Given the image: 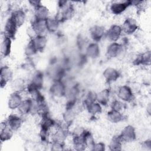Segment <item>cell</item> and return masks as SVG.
<instances>
[{"label":"cell","instance_id":"obj_1","mask_svg":"<svg viewBox=\"0 0 151 151\" xmlns=\"http://www.w3.org/2000/svg\"><path fill=\"white\" fill-rule=\"evenodd\" d=\"M122 32L121 26L116 24L112 25L109 29L106 31L105 37L111 42H116L121 37Z\"/></svg>","mask_w":151,"mask_h":151},{"label":"cell","instance_id":"obj_2","mask_svg":"<svg viewBox=\"0 0 151 151\" xmlns=\"http://www.w3.org/2000/svg\"><path fill=\"white\" fill-rule=\"evenodd\" d=\"M119 136L123 142L129 143L133 142L136 138V133L134 127L131 125L125 126L121 131Z\"/></svg>","mask_w":151,"mask_h":151},{"label":"cell","instance_id":"obj_3","mask_svg":"<svg viewBox=\"0 0 151 151\" xmlns=\"http://www.w3.org/2000/svg\"><path fill=\"white\" fill-rule=\"evenodd\" d=\"M123 51L122 44L117 42H111L107 47L106 55L108 58H114L119 57Z\"/></svg>","mask_w":151,"mask_h":151},{"label":"cell","instance_id":"obj_4","mask_svg":"<svg viewBox=\"0 0 151 151\" xmlns=\"http://www.w3.org/2000/svg\"><path fill=\"white\" fill-rule=\"evenodd\" d=\"M66 86L61 80H55L50 87V92L55 97H61L65 96Z\"/></svg>","mask_w":151,"mask_h":151},{"label":"cell","instance_id":"obj_5","mask_svg":"<svg viewBox=\"0 0 151 151\" xmlns=\"http://www.w3.org/2000/svg\"><path fill=\"white\" fill-rule=\"evenodd\" d=\"M119 99L124 102H130L134 99V94L131 88L126 85L120 86L117 90Z\"/></svg>","mask_w":151,"mask_h":151},{"label":"cell","instance_id":"obj_6","mask_svg":"<svg viewBox=\"0 0 151 151\" xmlns=\"http://www.w3.org/2000/svg\"><path fill=\"white\" fill-rule=\"evenodd\" d=\"M18 27L15 22L13 17L11 15L6 20L4 27V34L12 40L15 37Z\"/></svg>","mask_w":151,"mask_h":151},{"label":"cell","instance_id":"obj_7","mask_svg":"<svg viewBox=\"0 0 151 151\" xmlns=\"http://www.w3.org/2000/svg\"><path fill=\"white\" fill-rule=\"evenodd\" d=\"M122 31L127 35H131L136 32L138 29L137 21L132 18H127L123 22L121 27Z\"/></svg>","mask_w":151,"mask_h":151},{"label":"cell","instance_id":"obj_8","mask_svg":"<svg viewBox=\"0 0 151 151\" xmlns=\"http://www.w3.org/2000/svg\"><path fill=\"white\" fill-rule=\"evenodd\" d=\"M106 31L104 27L101 25H96L93 26L90 29V35L91 39L94 42H98L100 41L102 38L105 37Z\"/></svg>","mask_w":151,"mask_h":151},{"label":"cell","instance_id":"obj_9","mask_svg":"<svg viewBox=\"0 0 151 151\" xmlns=\"http://www.w3.org/2000/svg\"><path fill=\"white\" fill-rule=\"evenodd\" d=\"M30 27L36 35H44V33L47 31L46 20H41L34 18L31 22Z\"/></svg>","mask_w":151,"mask_h":151},{"label":"cell","instance_id":"obj_10","mask_svg":"<svg viewBox=\"0 0 151 151\" xmlns=\"http://www.w3.org/2000/svg\"><path fill=\"white\" fill-rule=\"evenodd\" d=\"M132 5V1L117 2L113 3L110 6L111 12L114 15H120L124 12L126 9Z\"/></svg>","mask_w":151,"mask_h":151},{"label":"cell","instance_id":"obj_11","mask_svg":"<svg viewBox=\"0 0 151 151\" xmlns=\"http://www.w3.org/2000/svg\"><path fill=\"white\" fill-rule=\"evenodd\" d=\"M7 125L14 131H17L21 127L23 123L22 119L16 115V114H11L8 116V119L5 121Z\"/></svg>","mask_w":151,"mask_h":151},{"label":"cell","instance_id":"obj_12","mask_svg":"<svg viewBox=\"0 0 151 151\" xmlns=\"http://www.w3.org/2000/svg\"><path fill=\"white\" fill-rule=\"evenodd\" d=\"M103 76L107 83H111L116 81L119 78L120 73L114 68L107 67L104 70Z\"/></svg>","mask_w":151,"mask_h":151},{"label":"cell","instance_id":"obj_13","mask_svg":"<svg viewBox=\"0 0 151 151\" xmlns=\"http://www.w3.org/2000/svg\"><path fill=\"white\" fill-rule=\"evenodd\" d=\"M34 101L32 99H27L22 101L18 108L19 112L23 114H28L33 111Z\"/></svg>","mask_w":151,"mask_h":151},{"label":"cell","instance_id":"obj_14","mask_svg":"<svg viewBox=\"0 0 151 151\" xmlns=\"http://www.w3.org/2000/svg\"><path fill=\"white\" fill-rule=\"evenodd\" d=\"M151 61V55L150 51H147L143 53L136 56L133 60V64L136 65H149Z\"/></svg>","mask_w":151,"mask_h":151},{"label":"cell","instance_id":"obj_15","mask_svg":"<svg viewBox=\"0 0 151 151\" xmlns=\"http://www.w3.org/2000/svg\"><path fill=\"white\" fill-rule=\"evenodd\" d=\"M31 40L38 52H42L47 44V39L44 35H37Z\"/></svg>","mask_w":151,"mask_h":151},{"label":"cell","instance_id":"obj_16","mask_svg":"<svg viewBox=\"0 0 151 151\" xmlns=\"http://www.w3.org/2000/svg\"><path fill=\"white\" fill-rule=\"evenodd\" d=\"M12 72L8 66H4L1 68L0 70V80L1 86L2 88L5 86L7 83L12 79Z\"/></svg>","mask_w":151,"mask_h":151},{"label":"cell","instance_id":"obj_17","mask_svg":"<svg viewBox=\"0 0 151 151\" xmlns=\"http://www.w3.org/2000/svg\"><path fill=\"white\" fill-rule=\"evenodd\" d=\"M100 49L97 42H92L89 44L86 50V55L90 58L96 59L100 56Z\"/></svg>","mask_w":151,"mask_h":151},{"label":"cell","instance_id":"obj_18","mask_svg":"<svg viewBox=\"0 0 151 151\" xmlns=\"http://www.w3.org/2000/svg\"><path fill=\"white\" fill-rule=\"evenodd\" d=\"M22 101V99L19 93L13 92L8 98V107L11 110L18 109Z\"/></svg>","mask_w":151,"mask_h":151},{"label":"cell","instance_id":"obj_19","mask_svg":"<svg viewBox=\"0 0 151 151\" xmlns=\"http://www.w3.org/2000/svg\"><path fill=\"white\" fill-rule=\"evenodd\" d=\"M14 131L7 125L6 122L1 124L0 128V139L2 142L9 140L13 136Z\"/></svg>","mask_w":151,"mask_h":151},{"label":"cell","instance_id":"obj_20","mask_svg":"<svg viewBox=\"0 0 151 151\" xmlns=\"http://www.w3.org/2000/svg\"><path fill=\"white\" fill-rule=\"evenodd\" d=\"M11 45L12 39L4 34V37L1 43V52L4 57H6L10 54Z\"/></svg>","mask_w":151,"mask_h":151},{"label":"cell","instance_id":"obj_21","mask_svg":"<svg viewBox=\"0 0 151 151\" xmlns=\"http://www.w3.org/2000/svg\"><path fill=\"white\" fill-rule=\"evenodd\" d=\"M34 9V18L46 20L49 17V11L45 6L41 4Z\"/></svg>","mask_w":151,"mask_h":151},{"label":"cell","instance_id":"obj_22","mask_svg":"<svg viewBox=\"0 0 151 151\" xmlns=\"http://www.w3.org/2000/svg\"><path fill=\"white\" fill-rule=\"evenodd\" d=\"M110 91L109 88H105L96 94V101L101 106H106L110 99Z\"/></svg>","mask_w":151,"mask_h":151},{"label":"cell","instance_id":"obj_23","mask_svg":"<svg viewBox=\"0 0 151 151\" xmlns=\"http://www.w3.org/2000/svg\"><path fill=\"white\" fill-rule=\"evenodd\" d=\"M11 15L13 17L18 28L21 27L25 22V14L22 9H18L14 10L12 12Z\"/></svg>","mask_w":151,"mask_h":151},{"label":"cell","instance_id":"obj_24","mask_svg":"<svg viewBox=\"0 0 151 151\" xmlns=\"http://www.w3.org/2000/svg\"><path fill=\"white\" fill-rule=\"evenodd\" d=\"M60 20L55 17H48L46 19V25L47 31L50 32H55L58 29L60 23Z\"/></svg>","mask_w":151,"mask_h":151},{"label":"cell","instance_id":"obj_25","mask_svg":"<svg viewBox=\"0 0 151 151\" xmlns=\"http://www.w3.org/2000/svg\"><path fill=\"white\" fill-rule=\"evenodd\" d=\"M107 118L111 123H118L123 120V115L121 111L111 109L107 113Z\"/></svg>","mask_w":151,"mask_h":151},{"label":"cell","instance_id":"obj_26","mask_svg":"<svg viewBox=\"0 0 151 151\" xmlns=\"http://www.w3.org/2000/svg\"><path fill=\"white\" fill-rule=\"evenodd\" d=\"M11 88L14 92L21 93L25 90L27 88V86L25 83L24 80L22 78H18L12 81L11 83Z\"/></svg>","mask_w":151,"mask_h":151},{"label":"cell","instance_id":"obj_27","mask_svg":"<svg viewBox=\"0 0 151 151\" xmlns=\"http://www.w3.org/2000/svg\"><path fill=\"white\" fill-rule=\"evenodd\" d=\"M122 140L120 139L119 135L113 136L109 143V149L110 150H120L122 147Z\"/></svg>","mask_w":151,"mask_h":151},{"label":"cell","instance_id":"obj_28","mask_svg":"<svg viewBox=\"0 0 151 151\" xmlns=\"http://www.w3.org/2000/svg\"><path fill=\"white\" fill-rule=\"evenodd\" d=\"M86 109L87 110L89 113L92 114H99L102 111L101 105L99 104L97 101L88 104L87 106H86Z\"/></svg>","mask_w":151,"mask_h":151},{"label":"cell","instance_id":"obj_29","mask_svg":"<svg viewBox=\"0 0 151 151\" xmlns=\"http://www.w3.org/2000/svg\"><path fill=\"white\" fill-rule=\"evenodd\" d=\"M24 51L25 55L28 57H31L34 55L38 52L31 40H30L25 46Z\"/></svg>","mask_w":151,"mask_h":151},{"label":"cell","instance_id":"obj_30","mask_svg":"<svg viewBox=\"0 0 151 151\" xmlns=\"http://www.w3.org/2000/svg\"><path fill=\"white\" fill-rule=\"evenodd\" d=\"M111 110L121 111L123 108V103L117 100H114L111 104Z\"/></svg>","mask_w":151,"mask_h":151},{"label":"cell","instance_id":"obj_31","mask_svg":"<svg viewBox=\"0 0 151 151\" xmlns=\"http://www.w3.org/2000/svg\"><path fill=\"white\" fill-rule=\"evenodd\" d=\"M91 150L96 151H103L105 150V145L101 142L97 143H95Z\"/></svg>","mask_w":151,"mask_h":151},{"label":"cell","instance_id":"obj_32","mask_svg":"<svg viewBox=\"0 0 151 151\" xmlns=\"http://www.w3.org/2000/svg\"><path fill=\"white\" fill-rule=\"evenodd\" d=\"M143 147H144L145 148H146V149H150V146H151V140L150 139H147L145 141L143 142V143H142Z\"/></svg>","mask_w":151,"mask_h":151}]
</instances>
